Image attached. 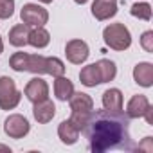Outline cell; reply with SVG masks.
Wrapping results in <instances>:
<instances>
[{
  "mask_svg": "<svg viewBox=\"0 0 153 153\" xmlns=\"http://www.w3.org/2000/svg\"><path fill=\"white\" fill-rule=\"evenodd\" d=\"M45 74L52 76V78H58V76H63L65 74V65L59 58H45Z\"/></svg>",
  "mask_w": 153,
  "mask_h": 153,
  "instance_id": "20",
  "label": "cell"
},
{
  "mask_svg": "<svg viewBox=\"0 0 153 153\" xmlns=\"http://www.w3.org/2000/svg\"><path fill=\"white\" fill-rule=\"evenodd\" d=\"M88 54V45L83 40H70L65 45V56L74 65H81L83 61H87Z\"/></svg>",
  "mask_w": 153,
  "mask_h": 153,
  "instance_id": "6",
  "label": "cell"
},
{
  "mask_svg": "<svg viewBox=\"0 0 153 153\" xmlns=\"http://www.w3.org/2000/svg\"><path fill=\"white\" fill-rule=\"evenodd\" d=\"M140 45L146 52H153V31H146L140 36Z\"/></svg>",
  "mask_w": 153,
  "mask_h": 153,
  "instance_id": "26",
  "label": "cell"
},
{
  "mask_svg": "<svg viewBox=\"0 0 153 153\" xmlns=\"http://www.w3.org/2000/svg\"><path fill=\"white\" fill-rule=\"evenodd\" d=\"M27 65H29V54L27 52H15L9 58V67L16 72H27Z\"/></svg>",
  "mask_w": 153,
  "mask_h": 153,
  "instance_id": "21",
  "label": "cell"
},
{
  "mask_svg": "<svg viewBox=\"0 0 153 153\" xmlns=\"http://www.w3.org/2000/svg\"><path fill=\"white\" fill-rule=\"evenodd\" d=\"M74 2H76V4H87L88 0H74Z\"/></svg>",
  "mask_w": 153,
  "mask_h": 153,
  "instance_id": "30",
  "label": "cell"
},
{
  "mask_svg": "<svg viewBox=\"0 0 153 153\" xmlns=\"http://www.w3.org/2000/svg\"><path fill=\"white\" fill-rule=\"evenodd\" d=\"M0 151H7V153H11V149H9L7 146H0Z\"/></svg>",
  "mask_w": 153,
  "mask_h": 153,
  "instance_id": "29",
  "label": "cell"
},
{
  "mask_svg": "<svg viewBox=\"0 0 153 153\" xmlns=\"http://www.w3.org/2000/svg\"><path fill=\"white\" fill-rule=\"evenodd\" d=\"M15 13V0H0V18H11Z\"/></svg>",
  "mask_w": 153,
  "mask_h": 153,
  "instance_id": "25",
  "label": "cell"
},
{
  "mask_svg": "<svg viewBox=\"0 0 153 153\" xmlns=\"http://www.w3.org/2000/svg\"><path fill=\"white\" fill-rule=\"evenodd\" d=\"M68 103H70L72 112H92L94 110V101L85 92H74L68 97Z\"/></svg>",
  "mask_w": 153,
  "mask_h": 153,
  "instance_id": "12",
  "label": "cell"
},
{
  "mask_svg": "<svg viewBox=\"0 0 153 153\" xmlns=\"http://www.w3.org/2000/svg\"><path fill=\"white\" fill-rule=\"evenodd\" d=\"M27 72H33V74H45V56H42V54H29Z\"/></svg>",
  "mask_w": 153,
  "mask_h": 153,
  "instance_id": "22",
  "label": "cell"
},
{
  "mask_svg": "<svg viewBox=\"0 0 153 153\" xmlns=\"http://www.w3.org/2000/svg\"><path fill=\"white\" fill-rule=\"evenodd\" d=\"M29 25L25 24H18L15 25L11 31H9V43L15 45V47H24L27 45V40H29Z\"/></svg>",
  "mask_w": 153,
  "mask_h": 153,
  "instance_id": "16",
  "label": "cell"
},
{
  "mask_svg": "<svg viewBox=\"0 0 153 153\" xmlns=\"http://www.w3.org/2000/svg\"><path fill=\"white\" fill-rule=\"evenodd\" d=\"M33 115H34V119H36L38 123L47 124V123H49V121H52V117L56 115V106H54V103L47 97V99H43V101L34 103Z\"/></svg>",
  "mask_w": 153,
  "mask_h": 153,
  "instance_id": "9",
  "label": "cell"
},
{
  "mask_svg": "<svg viewBox=\"0 0 153 153\" xmlns=\"http://www.w3.org/2000/svg\"><path fill=\"white\" fill-rule=\"evenodd\" d=\"M4 51V42H2V36H0V52Z\"/></svg>",
  "mask_w": 153,
  "mask_h": 153,
  "instance_id": "31",
  "label": "cell"
},
{
  "mask_svg": "<svg viewBox=\"0 0 153 153\" xmlns=\"http://www.w3.org/2000/svg\"><path fill=\"white\" fill-rule=\"evenodd\" d=\"M29 130H31L29 121H27L24 115H20V114L9 115V117L6 119V123H4V131H6V135H9L11 139H22V137H25V135L29 133Z\"/></svg>",
  "mask_w": 153,
  "mask_h": 153,
  "instance_id": "5",
  "label": "cell"
},
{
  "mask_svg": "<svg viewBox=\"0 0 153 153\" xmlns=\"http://www.w3.org/2000/svg\"><path fill=\"white\" fill-rule=\"evenodd\" d=\"M130 13L135 16V18H140V20H149L151 18V6L146 4V2H137L131 6Z\"/></svg>",
  "mask_w": 153,
  "mask_h": 153,
  "instance_id": "23",
  "label": "cell"
},
{
  "mask_svg": "<svg viewBox=\"0 0 153 153\" xmlns=\"http://www.w3.org/2000/svg\"><path fill=\"white\" fill-rule=\"evenodd\" d=\"M133 79L137 85L148 88L153 85V65L148 63V61H140L135 65L133 68Z\"/></svg>",
  "mask_w": 153,
  "mask_h": 153,
  "instance_id": "10",
  "label": "cell"
},
{
  "mask_svg": "<svg viewBox=\"0 0 153 153\" xmlns=\"http://www.w3.org/2000/svg\"><path fill=\"white\" fill-rule=\"evenodd\" d=\"M137 149H144V151L151 153V151H153V139H151V137H146V139H144V142L137 146Z\"/></svg>",
  "mask_w": 153,
  "mask_h": 153,
  "instance_id": "27",
  "label": "cell"
},
{
  "mask_svg": "<svg viewBox=\"0 0 153 153\" xmlns=\"http://www.w3.org/2000/svg\"><path fill=\"white\" fill-rule=\"evenodd\" d=\"M79 79L85 87H96L101 83V76H99V70H97V65L92 63V65H87L81 68L79 72Z\"/></svg>",
  "mask_w": 153,
  "mask_h": 153,
  "instance_id": "17",
  "label": "cell"
},
{
  "mask_svg": "<svg viewBox=\"0 0 153 153\" xmlns=\"http://www.w3.org/2000/svg\"><path fill=\"white\" fill-rule=\"evenodd\" d=\"M148 106H149L148 97H146V96H142V94H137V96H133V97L128 101L126 115H128L130 119H139V117H142V115H144V112H146V108H148Z\"/></svg>",
  "mask_w": 153,
  "mask_h": 153,
  "instance_id": "11",
  "label": "cell"
},
{
  "mask_svg": "<svg viewBox=\"0 0 153 153\" xmlns=\"http://www.w3.org/2000/svg\"><path fill=\"white\" fill-rule=\"evenodd\" d=\"M83 131L88 139V148L94 153L108 149H131L130 117L123 112L92 110Z\"/></svg>",
  "mask_w": 153,
  "mask_h": 153,
  "instance_id": "1",
  "label": "cell"
},
{
  "mask_svg": "<svg viewBox=\"0 0 153 153\" xmlns=\"http://www.w3.org/2000/svg\"><path fill=\"white\" fill-rule=\"evenodd\" d=\"M105 43L114 51H126L131 45V34L124 24H110L103 31Z\"/></svg>",
  "mask_w": 153,
  "mask_h": 153,
  "instance_id": "2",
  "label": "cell"
},
{
  "mask_svg": "<svg viewBox=\"0 0 153 153\" xmlns=\"http://www.w3.org/2000/svg\"><path fill=\"white\" fill-rule=\"evenodd\" d=\"M58 137H59V140L63 142V144H76L78 142V139H79V130L76 128L68 119L67 121H63L59 126H58Z\"/></svg>",
  "mask_w": 153,
  "mask_h": 153,
  "instance_id": "14",
  "label": "cell"
},
{
  "mask_svg": "<svg viewBox=\"0 0 153 153\" xmlns=\"http://www.w3.org/2000/svg\"><path fill=\"white\" fill-rule=\"evenodd\" d=\"M24 94H25V97H27L31 103L43 101V99L49 97V85H47L42 78H33V79L25 85Z\"/></svg>",
  "mask_w": 153,
  "mask_h": 153,
  "instance_id": "7",
  "label": "cell"
},
{
  "mask_svg": "<svg viewBox=\"0 0 153 153\" xmlns=\"http://www.w3.org/2000/svg\"><path fill=\"white\" fill-rule=\"evenodd\" d=\"M22 94L18 92L15 81L7 76L0 78V108L2 110H13L20 103Z\"/></svg>",
  "mask_w": 153,
  "mask_h": 153,
  "instance_id": "3",
  "label": "cell"
},
{
  "mask_svg": "<svg viewBox=\"0 0 153 153\" xmlns=\"http://www.w3.org/2000/svg\"><path fill=\"white\" fill-rule=\"evenodd\" d=\"M38 2H43V4H51L52 0H38Z\"/></svg>",
  "mask_w": 153,
  "mask_h": 153,
  "instance_id": "32",
  "label": "cell"
},
{
  "mask_svg": "<svg viewBox=\"0 0 153 153\" xmlns=\"http://www.w3.org/2000/svg\"><path fill=\"white\" fill-rule=\"evenodd\" d=\"M117 13V0H94L92 4V15L96 20H108L115 16Z\"/></svg>",
  "mask_w": 153,
  "mask_h": 153,
  "instance_id": "8",
  "label": "cell"
},
{
  "mask_svg": "<svg viewBox=\"0 0 153 153\" xmlns=\"http://www.w3.org/2000/svg\"><path fill=\"white\" fill-rule=\"evenodd\" d=\"M142 117H146V123H148V124H153V106H151V105L146 108V112H144Z\"/></svg>",
  "mask_w": 153,
  "mask_h": 153,
  "instance_id": "28",
  "label": "cell"
},
{
  "mask_svg": "<svg viewBox=\"0 0 153 153\" xmlns=\"http://www.w3.org/2000/svg\"><path fill=\"white\" fill-rule=\"evenodd\" d=\"M97 70H99V76H101V83H108L115 78V74H117V67L114 61L110 59H99L97 63Z\"/></svg>",
  "mask_w": 153,
  "mask_h": 153,
  "instance_id": "19",
  "label": "cell"
},
{
  "mask_svg": "<svg viewBox=\"0 0 153 153\" xmlns=\"http://www.w3.org/2000/svg\"><path fill=\"white\" fill-rule=\"evenodd\" d=\"M20 18L29 27H43L49 20V13L38 4H24L20 11Z\"/></svg>",
  "mask_w": 153,
  "mask_h": 153,
  "instance_id": "4",
  "label": "cell"
},
{
  "mask_svg": "<svg viewBox=\"0 0 153 153\" xmlns=\"http://www.w3.org/2000/svg\"><path fill=\"white\" fill-rule=\"evenodd\" d=\"M103 106L108 112H121L123 110V92L119 88H108L103 94Z\"/></svg>",
  "mask_w": 153,
  "mask_h": 153,
  "instance_id": "13",
  "label": "cell"
},
{
  "mask_svg": "<svg viewBox=\"0 0 153 153\" xmlns=\"http://www.w3.org/2000/svg\"><path fill=\"white\" fill-rule=\"evenodd\" d=\"M49 42H51V34L43 27H34L29 31V40H27L29 45H33L36 49H43L49 45Z\"/></svg>",
  "mask_w": 153,
  "mask_h": 153,
  "instance_id": "18",
  "label": "cell"
},
{
  "mask_svg": "<svg viewBox=\"0 0 153 153\" xmlns=\"http://www.w3.org/2000/svg\"><path fill=\"white\" fill-rule=\"evenodd\" d=\"M88 115H90V112H72V115H70V123L78 128L79 131H83V128H85V124H87V121H88Z\"/></svg>",
  "mask_w": 153,
  "mask_h": 153,
  "instance_id": "24",
  "label": "cell"
},
{
  "mask_svg": "<svg viewBox=\"0 0 153 153\" xmlns=\"http://www.w3.org/2000/svg\"><path fill=\"white\" fill-rule=\"evenodd\" d=\"M74 94V85L68 78H63V76H58L54 81V96L59 101H67L70 96Z\"/></svg>",
  "mask_w": 153,
  "mask_h": 153,
  "instance_id": "15",
  "label": "cell"
}]
</instances>
